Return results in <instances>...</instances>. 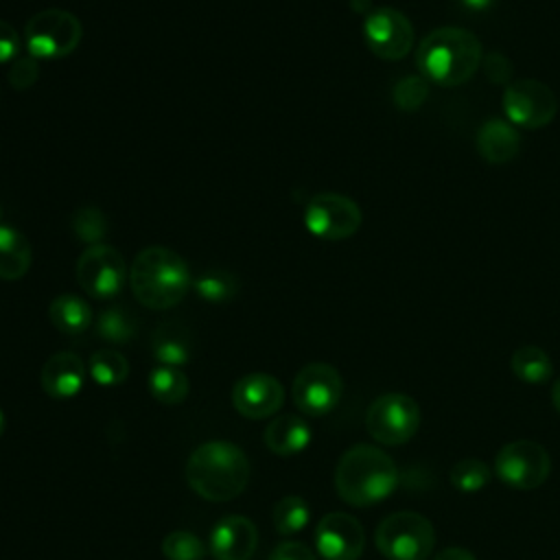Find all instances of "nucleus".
Returning a JSON list of instances; mask_svg holds the SVG:
<instances>
[{"mask_svg": "<svg viewBox=\"0 0 560 560\" xmlns=\"http://www.w3.org/2000/svg\"><path fill=\"white\" fill-rule=\"evenodd\" d=\"M394 103L398 109L402 112H416L429 96V81L422 79L420 74H409L402 77L396 85H394Z\"/></svg>", "mask_w": 560, "mask_h": 560, "instance_id": "nucleus-32", "label": "nucleus"}, {"mask_svg": "<svg viewBox=\"0 0 560 560\" xmlns=\"http://www.w3.org/2000/svg\"><path fill=\"white\" fill-rule=\"evenodd\" d=\"M138 322L122 306H109L96 317V335L109 343H127L136 337Z\"/></svg>", "mask_w": 560, "mask_h": 560, "instance_id": "nucleus-26", "label": "nucleus"}, {"mask_svg": "<svg viewBox=\"0 0 560 560\" xmlns=\"http://www.w3.org/2000/svg\"><path fill=\"white\" fill-rule=\"evenodd\" d=\"M481 68H483V74L488 77V81H492V83H510L512 66H510V59H505L503 55H499V52L486 55L481 59Z\"/></svg>", "mask_w": 560, "mask_h": 560, "instance_id": "nucleus-34", "label": "nucleus"}, {"mask_svg": "<svg viewBox=\"0 0 560 560\" xmlns=\"http://www.w3.org/2000/svg\"><path fill=\"white\" fill-rule=\"evenodd\" d=\"M127 280V262L112 245H90L77 260V282L90 298L109 300L120 293Z\"/></svg>", "mask_w": 560, "mask_h": 560, "instance_id": "nucleus-11", "label": "nucleus"}, {"mask_svg": "<svg viewBox=\"0 0 560 560\" xmlns=\"http://www.w3.org/2000/svg\"><path fill=\"white\" fill-rule=\"evenodd\" d=\"M81 42V22L66 9H44L35 13L24 28V44L35 59L68 57Z\"/></svg>", "mask_w": 560, "mask_h": 560, "instance_id": "nucleus-6", "label": "nucleus"}, {"mask_svg": "<svg viewBox=\"0 0 560 560\" xmlns=\"http://www.w3.org/2000/svg\"><path fill=\"white\" fill-rule=\"evenodd\" d=\"M308 518H311L308 503L298 494L282 497L271 510V523H273L276 532L282 534V536H289V534H295V532L304 529Z\"/></svg>", "mask_w": 560, "mask_h": 560, "instance_id": "nucleus-28", "label": "nucleus"}, {"mask_svg": "<svg viewBox=\"0 0 560 560\" xmlns=\"http://www.w3.org/2000/svg\"><path fill=\"white\" fill-rule=\"evenodd\" d=\"M133 298L153 311H164L184 300L190 287L186 260L168 247H144L136 254L129 269Z\"/></svg>", "mask_w": 560, "mask_h": 560, "instance_id": "nucleus-4", "label": "nucleus"}, {"mask_svg": "<svg viewBox=\"0 0 560 560\" xmlns=\"http://www.w3.org/2000/svg\"><path fill=\"white\" fill-rule=\"evenodd\" d=\"M258 545L256 525L241 514L217 521L210 534V553L217 560H249Z\"/></svg>", "mask_w": 560, "mask_h": 560, "instance_id": "nucleus-16", "label": "nucleus"}, {"mask_svg": "<svg viewBox=\"0 0 560 560\" xmlns=\"http://www.w3.org/2000/svg\"><path fill=\"white\" fill-rule=\"evenodd\" d=\"M374 542L387 560H427L435 547V529L418 512H394L378 523Z\"/></svg>", "mask_w": 560, "mask_h": 560, "instance_id": "nucleus-5", "label": "nucleus"}, {"mask_svg": "<svg viewBox=\"0 0 560 560\" xmlns=\"http://www.w3.org/2000/svg\"><path fill=\"white\" fill-rule=\"evenodd\" d=\"M311 442V427L304 418L295 413H284L273 418L265 427V446L280 457H291L302 453Z\"/></svg>", "mask_w": 560, "mask_h": 560, "instance_id": "nucleus-19", "label": "nucleus"}, {"mask_svg": "<svg viewBox=\"0 0 560 560\" xmlns=\"http://www.w3.org/2000/svg\"><path fill=\"white\" fill-rule=\"evenodd\" d=\"M315 547L324 560H359L365 532L352 514L330 512L315 527Z\"/></svg>", "mask_w": 560, "mask_h": 560, "instance_id": "nucleus-14", "label": "nucleus"}, {"mask_svg": "<svg viewBox=\"0 0 560 560\" xmlns=\"http://www.w3.org/2000/svg\"><path fill=\"white\" fill-rule=\"evenodd\" d=\"M184 475L199 497L221 503L236 499L247 488L252 466L241 446L210 440L188 455Z\"/></svg>", "mask_w": 560, "mask_h": 560, "instance_id": "nucleus-2", "label": "nucleus"}, {"mask_svg": "<svg viewBox=\"0 0 560 560\" xmlns=\"http://www.w3.org/2000/svg\"><path fill=\"white\" fill-rule=\"evenodd\" d=\"M269 560H317V556L304 542L287 540L273 547V551L269 553Z\"/></svg>", "mask_w": 560, "mask_h": 560, "instance_id": "nucleus-36", "label": "nucleus"}, {"mask_svg": "<svg viewBox=\"0 0 560 560\" xmlns=\"http://www.w3.org/2000/svg\"><path fill=\"white\" fill-rule=\"evenodd\" d=\"M147 383L151 396L162 405H179L188 396V376L173 365H155Z\"/></svg>", "mask_w": 560, "mask_h": 560, "instance_id": "nucleus-24", "label": "nucleus"}, {"mask_svg": "<svg viewBox=\"0 0 560 560\" xmlns=\"http://www.w3.org/2000/svg\"><path fill=\"white\" fill-rule=\"evenodd\" d=\"M343 381L337 368L330 363H308L304 365L291 387L295 407L306 416H326L332 411L341 398Z\"/></svg>", "mask_w": 560, "mask_h": 560, "instance_id": "nucleus-13", "label": "nucleus"}, {"mask_svg": "<svg viewBox=\"0 0 560 560\" xmlns=\"http://www.w3.org/2000/svg\"><path fill=\"white\" fill-rule=\"evenodd\" d=\"M435 560H477V558L472 551L464 547H446L435 556Z\"/></svg>", "mask_w": 560, "mask_h": 560, "instance_id": "nucleus-37", "label": "nucleus"}, {"mask_svg": "<svg viewBox=\"0 0 560 560\" xmlns=\"http://www.w3.org/2000/svg\"><path fill=\"white\" fill-rule=\"evenodd\" d=\"M20 35L18 31L0 20V63H11L15 57H20Z\"/></svg>", "mask_w": 560, "mask_h": 560, "instance_id": "nucleus-35", "label": "nucleus"}, {"mask_svg": "<svg viewBox=\"0 0 560 560\" xmlns=\"http://www.w3.org/2000/svg\"><path fill=\"white\" fill-rule=\"evenodd\" d=\"M400 481L396 462L372 444H354L335 468L337 494L357 508L374 505L387 499Z\"/></svg>", "mask_w": 560, "mask_h": 560, "instance_id": "nucleus-3", "label": "nucleus"}, {"mask_svg": "<svg viewBox=\"0 0 560 560\" xmlns=\"http://www.w3.org/2000/svg\"><path fill=\"white\" fill-rule=\"evenodd\" d=\"M39 77V59L33 55H20L9 66V83L15 90H28Z\"/></svg>", "mask_w": 560, "mask_h": 560, "instance_id": "nucleus-33", "label": "nucleus"}, {"mask_svg": "<svg viewBox=\"0 0 560 560\" xmlns=\"http://www.w3.org/2000/svg\"><path fill=\"white\" fill-rule=\"evenodd\" d=\"M70 228H72L74 236L90 247V245H98L105 238V234H107V219H105V214L98 208L81 206L72 214Z\"/></svg>", "mask_w": 560, "mask_h": 560, "instance_id": "nucleus-30", "label": "nucleus"}, {"mask_svg": "<svg viewBox=\"0 0 560 560\" xmlns=\"http://www.w3.org/2000/svg\"><path fill=\"white\" fill-rule=\"evenodd\" d=\"M508 122L518 129H540L558 114V98L549 85L536 79L510 81L501 98Z\"/></svg>", "mask_w": 560, "mask_h": 560, "instance_id": "nucleus-8", "label": "nucleus"}, {"mask_svg": "<svg viewBox=\"0 0 560 560\" xmlns=\"http://www.w3.org/2000/svg\"><path fill=\"white\" fill-rule=\"evenodd\" d=\"M48 319L59 332L68 337H77L92 326L94 313L83 298L74 293H61L50 302Z\"/></svg>", "mask_w": 560, "mask_h": 560, "instance_id": "nucleus-21", "label": "nucleus"}, {"mask_svg": "<svg viewBox=\"0 0 560 560\" xmlns=\"http://www.w3.org/2000/svg\"><path fill=\"white\" fill-rule=\"evenodd\" d=\"M451 486L464 494H472L483 490L490 483V468L486 462L477 459V457H464L459 462H455V466L451 468Z\"/></svg>", "mask_w": 560, "mask_h": 560, "instance_id": "nucleus-29", "label": "nucleus"}, {"mask_svg": "<svg viewBox=\"0 0 560 560\" xmlns=\"http://www.w3.org/2000/svg\"><path fill=\"white\" fill-rule=\"evenodd\" d=\"M365 429L376 442L385 446H400L420 429V407L407 394H381L365 411Z\"/></svg>", "mask_w": 560, "mask_h": 560, "instance_id": "nucleus-7", "label": "nucleus"}, {"mask_svg": "<svg viewBox=\"0 0 560 560\" xmlns=\"http://www.w3.org/2000/svg\"><path fill=\"white\" fill-rule=\"evenodd\" d=\"M0 214H2V212H0ZM0 225H2V223H0Z\"/></svg>", "mask_w": 560, "mask_h": 560, "instance_id": "nucleus-41", "label": "nucleus"}, {"mask_svg": "<svg viewBox=\"0 0 560 560\" xmlns=\"http://www.w3.org/2000/svg\"><path fill=\"white\" fill-rule=\"evenodd\" d=\"M475 144L479 155L486 162L508 164L521 151V133L512 122L501 118H490L479 127L475 136Z\"/></svg>", "mask_w": 560, "mask_h": 560, "instance_id": "nucleus-18", "label": "nucleus"}, {"mask_svg": "<svg viewBox=\"0 0 560 560\" xmlns=\"http://www.w3.org/2000/svg\"><path fill=\"white\" fill-rule=\"evenodd\" d=\"M361 221L357 201L339 192H319L304 208V228L322 241H346L357 234Z\"/></svg>", "mask_w": 560, "mask_h": 560, "instance_id": "nucleus-10", "label": "nucleus"}, {"mask_svg": "<svg viewBox=\"0 0 560 560\" xmlns=\"http://www.w3.org/2000/svg\"><path fill=\"white\" fill-rule=\"evenodd\" d=\"M192 289L201 300L210 304H221L236 295L238 280L225 269H208L192 280Z\"/></svg>", "mask_w": 560, "mask_h": 560, "instance_id": "nucleus-27", "label": "nucleus"}, {"mask_svg": "<svg viewBox=\"0 0 560 560\" xmlns=\"http://www.w3.org/2000/svg\"><path fill=\"white\" fill-rule=\"evenodd\" d=\"M88 372L101 387H116L129 376V361L114 348H101L92 352Z\"/></svg>", "mask_w": 560, "mask_h": 560, "instance_id": "nucleus-25", "label": "nucleus"}, {"mask_svg": "<svg viewBox=\"0 0 560 560\" xmlns=\"http://www.w3.org/2000/svg\"><path fill=\"white\" fill-rule=\"evenodd\" d=\"M2 431H4V416H2V411H0V435H2Z\"/></svg>", "mask_w": 560, "mask_h": 560, "instance_id": "nucleus-40", "label": "nucleus"}, {"mask_svg": "<svg viewBox=\"0 0 560 560\" xmlns=\"http://www.w3.org/2000/svg\"><path fill=\"white\" fill-rule=\"evenodd\" d=\"M483 59L479 37L459 26H440L427 33L416 48V68L422 79L440 88H457L472 79Z\"/></svg>", "mask_w": 560, "mask_h": 560, "instance_id": "nucleus-1", "label": "nucleus"}, {"mask_svg": "<svg viewBox=\"0 0 560 560\" xmlns=\"http://www.w3.org/2000/svg\"><path fill=\"white\" fill-rule=\"evenodd\" d=\"M494 472L514 490H534L549 477L551 457L547 448L534 440H514L499 448Z\"/></svg>", "mask_w": 560, "mask_h": 560, "instance_id": "nucleus-9", "label": "nucleus"}, {"mask_svg": "<svg viewBox=\"0 0 560 560\" xmlns=\"http://www.w3.org/2000/svg\"><path fill=\"white\" fill-rule=\"evenodd\" d=\"M151 352L162 365H186L192 354V335L175 319L162 322L151 335Z\"/></svg>", "mask_w": 560, "mask_h": 560, "instance_id": "nucleus-20", "label": "nucleus"}, {"mask_svg": "<svg viewBox=\"0 0 560 560\" xmlns=\"http://www.w3.org/2000/svg\"><path fill=\"white\" fill-rule=\"evenodd\" d=\"M365 46L383 61L402 59L416 42V31L409 18L394 7L370 9L363 20Z\"/></svg>", "mask_w": 560, "mask_h": 560, "instance_id": "nucleus-12", "label": "nucleus"}, {"mask_svg": "<svg viewBox=\"0 0 560 560\" xmlns=\"http://www.w3.org/2000/svg\"><path fill=\"white\" fill-rule=\"evenodd\" d=\"M551 402H553L556 411L560 413V378L553 383V389H551Z\"/></svg>", "mask_w": 560, "mask_h": 560, "instance_id": "nucleus-39", "label": "nucleus"}, {"mask_svg": "<svg viewBox=\"0 0 560 560\" xmlns=\"http://www.w3.org/2000/svg\"><path fill=\"white\" fill-rule=\"evenodd\" d=\"M28 267L31 245L26 236L11 225H0V280H20Z\"/></svg>", "mask_w": 560, "mask_h": 560, "instance_id": "nucleus-22", "label": "nucleus"}, {"mask_svg": "<svg viewBox=\"0 0 560 560\" xmlns=\"http://www.w3.org/2000/svg\"><path fill=\"white\" fill-rule=\"evenodd\" d=\"M284 402L282 383L265 372H252L241 376L232 387L234 409L249 420H262L273 416Z\"/></svg>", "mask_w": 560, "mask_h": 560, "instance_id": "nucleus-15", "label": "nucleus"}, {"mask_svg": "<svg viewBox=\"0 0 560 560\" xmlns=\"http://www.w3.org/2000/svg\"><path fill=\"white\" fill-rule=\"evenodd\" d=\"M512 372L518 381L529 383V385H540L547 383L553 374V363L549 354L538 348V346H521L514 350L510 359Z\"/></svg>", "mask_w": 560, "mask_h": 560, "instance_id": "nucleus-23", "label": "nucleus"}, {"mask_svg": "<svg viewBox=\"0 0 560 560\" xmlns=\"http://www.w3.org/2000/svg\"><path fill=\"white\" fill-rule=\"evenodd\" d=\"M462 4V9L470 11V13H486L494 7L497 0H457Z\"/></svg>", "mask_w": 560, "mask_h": 560, "instance_id": "nucleus-38", "label": "nucleus"}, {"mask_svg": "<svg viewBox=\"0 0 560 560\" xmlns=\"http://www.w3.org/2000/svg\"><path fill=\"white\" fill-rule=\"evenodd\" d=\"M85 381V365L74 352H55L46 359L39 372L42 389L55 398L66 400L81 392Z\"/></svg>", "mask_w": 560, "mask_h": 560, "instance_id": "nucleus-17", "label": "nucleus"}, {"mask_svg": "<svg viewBox=\"0 0 560 560\" xmlns=\"http://www.w3.org/2000/svg\"><path fill=\"white\" fill-rule=\"evenodd\" d=\"M162 553L166 560H203L206 547L192 532L175 529L164 536Z\"/></svg>", "mask_w": 560, "mask_h": 560, "instance_id": "nucleus-31", "label": "nucleus"}]
</instances>
